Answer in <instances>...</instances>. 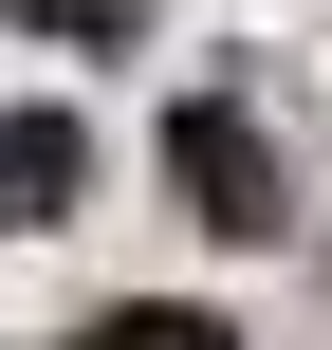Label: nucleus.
I'll use <instances>...</instances> for the list:
<instances>
[{"label": "nucleus", "instance_id": "f257e3e1", "mask_svg": "<svg viewBox=\"0 0 332 350\" xmlns=\"http://www.w3.org/2000/svg\"><path fill=\"white\" fill-rule=\"evenodd\" d=\"M166 185H185V221H203V240H277V221H296L277 129H259V111H222V92H185V111H166Z\"/></svg>", "mask_w": 332, "mask_h": 350}, {"label": "nucleus", "instance_id": "f03ea898", "mask_svg": "<svg viewBox=\"0 0 332 350\" xmlns=\"http://www.w3.org/2000/svg\"><path fill=\"white\" fill-rule=\"evenodd\" d=\"M74 185H92V129H74V111H0V240L55 221Z\"/></svg>", "mask_w": 332, "mask_h": 350}, {"label": "nucleus", "instance_id": "7ed1b4c3", "mask_svg": "<svg viewBox=\"0 0 332 350\" xmlns=\"http://www.w3.org/2000/svg\"><path fill=\"white\" fill-rule=\"evenodd\" d=\"M74 350H240V332H222V314H185V295H111Z\"/></svg>", "mask_w": 332, "mask_h": 350}]
</instances>
